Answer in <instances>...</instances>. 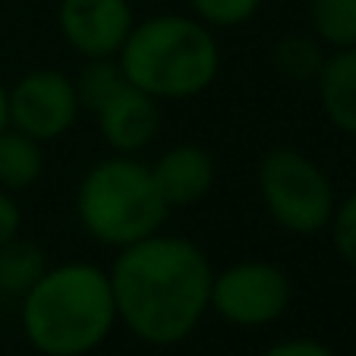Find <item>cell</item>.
Listing matches in <instances>:
<instances>
[{"instance_id":"cell-1","label":"cell","mask_w":356,"mask_h":356,"mask_svg":"<svg viewBox=\"0 0 356 356\" xmlns=\"http://www.w3.org/2000/svg\"><path fill=\"white\" fill-rule=\"evenodd\" d=\"M117 325L148 347H177L209 316L211 268L199 243L158 234L117 249L108 268Z\"/></svg>"},{"instance_id":"cell-2","label":"cell","mask_w":356,"mask_h":356,"mask_svg":"<svg viewBox=\"0 0 356 356\" xmlns=\"http://www.w3.org/2000/svg\"><path fill=\"white\" fill-rule=\"evenodd\" d=\"M22 337L38 356H88L117 328L108 271L95 262H60L19 296Z\"/></svg>"},{"instance_id":"cell-3","label":"cell","mask_w":356,"mask_h":356,"mask_svg":"<svg viewBox=\"0 0 356 356\" xmlns=\"http://www.w3.org/2000/svg\"><path fill=\"white\" fill-rule=\"evenodd\" d=\"M129 86L164 101H189L205 95L221 73V44L215 29L193 13H158L136 19L117 54Z\"/></svg>"},{"instance_id":"cell-4","label":"cell","mask_w":356,"mask_h":356,"mask_svg":"<svg viewBox=\"0 0 356 356\" xmlns=\"http://www.w3.org/2000/svg\"><path fill=\"white\" fill-rule=\"evenodd\" d=\"M76 218L95 243L117 252L164 230L170 209L145 161L136 155H108L82 174Z\"/></svg>"},{"instance_id":"cell-5","label":"cell","mask_w":356,"mask_h":356,"mask_svg":"<svg viewBox=\"0 0 356 356\" xmlns=\"http://www.w3.org/2000/svg\"><path fill=\"white\" fill-rule=\"evenodd\" d=\"M256 186L268 218L293 236H318L328 230L337 193L318 161L293 145H275L259 158Z\"/></svg>"},{"instance_id":"cell-6","label":"cell","mask_w":356,"mask_h":356,"mask_svg":"<svg viewBox=\"0 0 356 356\" xmlns=\"http://www.w3.org/2000/svg\"><path fill=\"white\" fill-rule=\"evenodd\" d=\"M293 300V281L275 262L243 259L211 277L209 312L234 328H265L275 325Z\"/></svg>"},{"instance_id":"cell-7","label":"cell","mask_w":356,"mask_h":356,"mask_svg":"<svg viewBox=\"0 0 356 356\" xmlns=\"http://www.w3.org/2000/svg\"><path fill=\"white\" fill-rule=\"evenodd\" d=\"M7 101L10 127L38 139L41 145L63 139L82 114L73 76L54 67H38L22 73L7 88Z\"/></svg>"},{"instance_id":"cell-8","label":"cell","mask_w":356,"mask_h":356,"mask_svg":"<svg viewBox=\"0 0 356 356\" xmlns=\"http://www.w3.org/2000/svg\"><path fill=\"white\" fill-rule=\"evenodd\" d=\"M133 26L136 10L129 0H60L57 3L60 38L82 60L117 57Z\"/></svg>"},{"instance_id":"cell-9","label":"cell","mask_w":356,"mask_h":356,"mask_svg":"<svg viewBox=\"0 0 356 356\" xmlns=\"http://www.w3.org/2000/svg\"><path fill=\"white\" fill-rule=\"evenodd\" d=\"M92 117L98 123V136L114 155L139 158L161 133V101L129 82Z\"/></svg>"},{"instance_id":"cell-10","label":"cell","mask_w":356,"mask_h":356,"mask_svg":"<svg viewBox=\"0 0 356 356\" xmlns=\"http://www.w3.org/2000/svg\"><path fill=\"white\" fill-rule=\"evenodd\" d=\"M148 168H152L155 186L170 211L199 205L202 199H209L218 183L215 158L199 142H177V145L164 148L155 158V164H148Z\"/></svg>"},{"instance_id":"cell-11","label":"cell","mask_w":356,"mask_h":356,"mask_svg":"<svg viewBox=\"0 0 356 356\" xmlns=\"http://www.w3.org/2000/svg\"><path fill=\"white\" fill-rule=\"evenodd\" d=\"M325 120L356 139V47L328 51L318 79L312 82Z\"/></svg>"},{"instance_id":"cell-12","label":"cell","mask_w":356,"mask_h":356,"mask_svg":"<svg viewBox=\"0 0 356 356\" xmlns=\"http://www.w3.org/2000/svg\"><path fill=\"white\" fill-rule=\"evenodd\" d=\"M44 177V145L19 129H0V189L22 193Z\"/></svg>"},{"instance_id":"cell-13","label":"cell","mask_w":356,"mask_h":356,"mask_svg":"<svg viewBox=\"0 0 356 356\" xmlns=\"http://www.w3.org/2000/svg\"><path fill=\"white\" fill-rule=\"evenodd\" d=\"M51 268L47 262L44 246H38L35 240H26V236H13L10 243L0 246V293L13 296H26L35 284L41 281V275Z\"/></svg>"},{"instance_id":"cell-14","label":"cell","mask_w":356,"mask_h":356,"mask_svg":"<svg viewBox=\"0 0 356 356\" xmlns=\"http://www.w3.org/2000/svg\"><path fill=\"white\" fill-rule=\"evenodd\" d=\"M325 57H328V47L316 35L293 32L275 41V47H271V70L281 79L293 82V86H312L325 67Z\"/></svg>"},{"instance_id":"cell-15","label":"cell","mask_w":356,"mask_h":356,"mask_svg":"<svg viewBox=\"0 0 356 356\" xmlns=\"http://www.w3.org/2000/svg\"><path fill=\"white\" fill-rule=\"evenodd\" d=\"M309 29L328 51L356 47V0H309Z\"/></svg>"},{"instance_id":"cell-16","label":"cell","mask_w":356,"mask_h":356,"mask_svg":"<svg viewBox=\"0 0 356 356\" xmlns=\"http://www.w3.org/2000/svg\"><path fill=\"white\" fill-rule=\"evenodd\" d=\"M73 82L82 111L95 114L127 86V76H123L117 57H95V60H82V70L73 76Z\"/></svg>"},{"instance_id":"cell-17","label":"cell","mask_w":356,"mask_h":356,"mask_svg":"<svg viewBox=\"0 0 356 356\" xmlns=\"http://www.w3.org/2000/svg\"><path fill=\"white\" fill-rule=\"evenodd\" d=\"M265 0H189V10L209 29H240L262 10Z\"/></svg>"},{"instance_id":"cell-18","label":"cell","mask_w":356,"mask_h":356,"mask_svg":"<svg viewBox=\"0 0 356 356\" xmlns=\"http://www.w3.org/2000/svg\"><path fill=\"white\" fill-rule=\"evenodd\" d=\"M328 234L337 259L350 268H356V189L343 199H337L334 215L328 221Z\"/></svg>"},{"instance_id":"cell-19","label":"cell","mask_w":356,"mask_h":356,"mask_svg":"<svg viewBox=\"0 0 356 356\" xmlns=\"http://www.w3.org/2000/svg\"><path fill=\"white\" fill-rule=\"evenodd\" d=\"M259 356H337V353L318 337H284V341L265 347Z\"/></svg>"},{"instance_id":"cell-20","label":"cell","mask_w":356,"mask_h":356,"mask_svg":"<svg viewBox=\"0 0 356 356\" xmlns=\"http://www.w3.org/2000/svg\"><path fill=\"white\" fill-rule=\"evenodd\" d=\"M22 234V209L13 193L0 189V246Z\"/></svg>"},{"instance_id":"cell-21","label":"cell","mask_w":356,"mask_h":356,"mask_svg":"<svg viewBox=\"0 0 356 356\" xmlns=\"http://www.w3.org/2000/svg\"><path fill=\"white\" fill-rule=\"evenodd\" d=\"M10 127V101H7V86L0 82V129Z\"/></svg>"},{"instance_id":"cell-22","label":"cell","mask_w":356,"mask_h":356,"mask_svg":"<svg viewBox=\"0 0 356 356\" xmlns=\"http://www.w3.org/2000/svg\"><path fill=\"white\" fill-rule=\"evenodd\" d=\"M129 3L136 7V3H158V0H129Z\"/></svg>"},{"instance_id":"cell-23","label":"cell","mask_w":356,"mask_h":356,"mask_svg":"<svg viewBox=\"0 0 356 356\" xmlns=\"http://www.w3.org/2000/svg\"><path fill=\"white\" fill-rule=\"evenodd\" d=\"M3 302H7V296L0 293V316H3Z\"/></svg>"}]
</instances>
